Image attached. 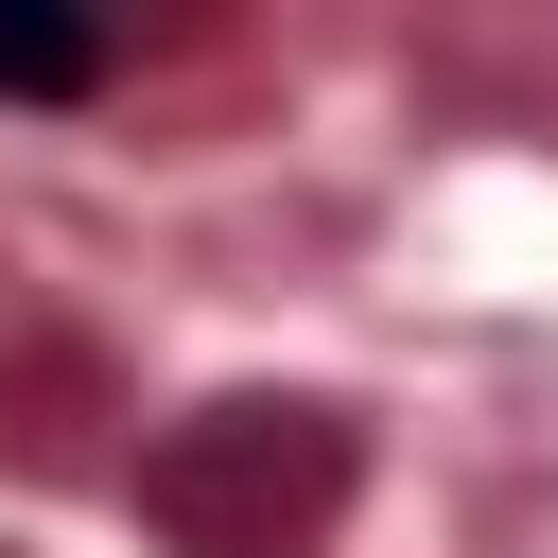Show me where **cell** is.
<instances>
[{
	"label": "cell",
	"mask_w": 558,
	"mask_h": 558,
	"mask_svg": "<svg viewBox=\"0 0 558 558\" xmlns=\"http://www.w3.org/2000/svg\"><path fill=\"white\" fill-rule=\"evenodd\" d=\"M87 70H105V35H87V17H0V87H35V105H52V87H87Z\"/></svg>",
	"instance_id": "6da1fadb"
}]
</instances>
